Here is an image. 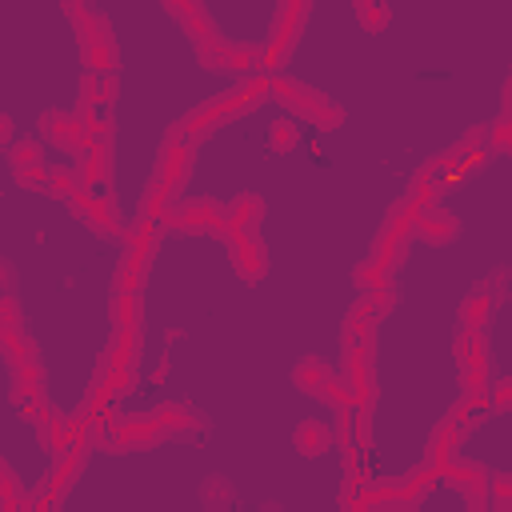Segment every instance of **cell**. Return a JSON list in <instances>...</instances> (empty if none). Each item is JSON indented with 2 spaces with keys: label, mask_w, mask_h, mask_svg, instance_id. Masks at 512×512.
<instances>
[{
  "label": "cell",
  "mask_w": 512,
  "mask_h": 512,
  "mask_svg": "<svg viewBox=\"0 0 512 512\" xmlns=\"http://www.w3.org/2000/svg\"><path fill=\"white\" fill-rule=\"evenodd\" d=\"M148 416L156 420L160 440H192V436L208 432V416L196 404H188V400H168V404L152 408Z\"/></svg>",
  "instance_id": "e0dca14e"
},
{
  "label": "cell",
  "mask_w": 512,
  "mask_h": 512,
  "mask_svg": "<svg viewBox=\"0 0 512 512\" xmlns=\"http://www.w3.org/2000/svg\"><path fill=\"white\" fill-rule=\"evenodd\" d=\"M484 396H488V408H492V412L512 408V376H496V380H488Z\"/></svg>",
  "instance_id": "f35d334b"
},
{
  "label": "cell",
  "mask_w": 512,
  "mask_h": 512,
  "mask_svg": "<svg viewBox=\"0 0 512 512\" xmlns=\"http://www.w3.org/2000/svg\"><path fill=\"white\" fill-rule=\"evenodd\" d=\"M460 444H464V432L444 416L436 428H432V440H428V472L432 476H444V468L452 460H460Z\"/></svg>",
  "instance_id": "4316f807"
},
{
  "label": "cell",
  "mask_w": 512,
  "mask_h": 512,
  "mask_svg": "<svg viewBox=\"0 0 512 512\" xmlns=\"http://www.w3.org/2000/svg\"><path fill=\"white\" fill-rule=\"evenodd\" d=\"M488 512H492V508H488Z\"/></svg>",
  "instance_id": "b9f144b4"
},
{
  "label": "cell",
  "mask_w": 512,
  "mask_h": 512,
  "mask_svg": "<svg viewBox=\"0 0 512 512\" xmlns=\"http://www.w3.org/2000/svg\"><path fill=\"white\" fill-rule=\"evenodd\" d=\"M12 140H16V128H12V116H8V112H0V148H12Z\"/></svg>",
  "instance_id": "60d3db41"
},
{
  "label": "cell",
  "mask_w": 512,
  "mask_h": 512,
  "mask_svg": "<svg viewBox=\"0 0 512 512\" xmlns=\"http://www.w3.org/2000/svg\"><path fill=\"white\" fill-rule=\"evenodd\" d=\"M24 308H20V292H0V336L24 328Z\"/></svg>",
  "instance_id": "74e56055"
},
{
  "label": "cell",
  "mask_w": 512,
  "mask_h": 512,
  "mask_svg": "<svg viewBox=\"0 0 512 512\" xmlns=\"http://www.w3.org/2000/svg\"><path fill=\"white\" fill-rule=\"evenodd\" d=\"M292 384H296L304 396H312V400H320V404H328V408H336V412L352 404L344 380H340L336 368H332L328 360H320V356H300V360L292 364Z\"/></svg>",
  "instance_id": "9c48e42d"
},
{
  "label": "cell",
  "mask_w": 512,
  "mask_h": 512,
  "mask_svg": "<svg viewBox=\"0 0 512 512\" xmlns=\"http://www.w3.org/2000/svg\"><path fill=\"white\" fill-rule=\"evenodd\" d=\"M40 136L52 144V148H60L64 156H84V148H88V128L80 124V116L76 112H68V108H44L40 112Z\"/></svg>",
  "instance_id": "2e32d148"
},
{
  "label": "cell",
  "mask_w": 512,
  "mask_h": 512,
  "mask_svg": "<svg viewBox=\"0 0 512 512\" xmlns=\"http://www.w3.org/2000/svg\"><path fill=\"white\" fill-rule=\"evenodd\" d=\"M8 164H12V172H20V168H32V164H48V160H44L40 144H36L32 136H24V140H12V148H8Z\"/></svg>",
  "instance_id": "836d02e7"
},
{
  "label": "cell",
  "mask_w": 512,
  "mask_h": 512,
  "mask_svg": "<svg viewBox=\"0 0 512 512\" xmlns=\"http://www.w3.org/2000/svg\"><path fill=\"white\" fill-rule=\"evenodd\" d=\"M0 360L8 368V396L16 404V412L28 420V424H40L44 412L52 408L44 400V360H40V344L16 328V332H4L0 336Z\"/></svg>",
  "instance_id": "6da1fadb"
},
{
  "label": "cell",
  "mask_w": 512,
  "mask_h": 512,
  "mask_svg": "<svg viewBox=\"0 0 512 512\" xmlns=\"http://www.w3.org/2000/svg\"><path fill=\"white\" fill-rule=\"evenodd\" d=\"M344 388L352 408L372 412L376 404V348H344Z\"/></svg>",
  "instance_id": "5bb4252c"
},
{
  "label": "cell",
  "mask_w": 512,
  "mask_h": 512,
  "mask_svg": "<svg viewBox=\"0 0 512 512\" xmlns=\"http://www.w3.org/2000/svg\"><path fill=\"white\" fill-rule=\"evenodd\" d=\"M308 20H312V4H304V0H288V4L276 8L272 36L260 48V68H268V76L288 60V52L296 48V40H300V32H304Z\"/></svg>",
  "instance_id": "52a82bcc"
},
{
  "label": "cell",
  "mask_w": 512,
  "mask_h": 512,
  "mask_svg": "<svg viewBox=\"0 0 512 512\" xmlns=\"http://www.w3.org/2000/svg\"><path fill=\"white\" fill-rule=\"evenodd\" d=\"M0 292H16V268L8 260H0Z\"/></svg>",
  "instance_id": "ab89813d"
},
{
  "label": "cell",
  "mask_w": 512,
  "mask_h": 512,
  "mask_svg": "<svg viewBox=\"0 0 512 512\" xmlns=\"http://www.w3.org/2000/svg\"><path fill=\"white\" fill-rule=\"evenodd\" d=\"M164 12H168V16H172L180 28H184V36L192 40V48L208 44L212 36H220V32H216L212 12H208L204 4H196V0H192V4H176V0H172V4H164Z\"/></svg>",
  "instance_id": "d4e9b609"
},
{
  "label": "cell",
  "mask_w": 512,
  "mask_h": 512,
  "mask_svg": "<svg viewBox=\"0 0 512 512\" xmlns=\"http://www.w3.org/2000/svg\"><path fill=\"white\" fill-rule=\"evenodd\" d=\"M264 100H268V72H256V76L240 80L232 92H220V96H212L208 104H200V108H196L188 120H180L176 128H180L188 140H196V136H208L212 128H220L224 120H236V116L260 108Z\"/></svg>",
  "instance_id": "7a4b0ae2"
},
{
  "label": "cell",
  "mask_w": 512,
  "mask_h": 512,
  "mask_svg": "<svg viewBox=\"0 0 512 512\" xmlns=\"http://www.w3.org/2000/svg\"><path fill=\"white\" fill-rule=\"evenodd\" d=\"M508 268H492L476 288H468V296L460 300V328L468 332H484V324L500 312V304L508 300Z\"/></svg>",
  "instance_id": "ba28073f"
},
{
  "label": "cell",
  "mask_w": 512,
  "mask_h": 512,
  "mask_svg": "<svg viewBox=\"0 0 512 512\" xmlns=\"http://www.w3.org/2000/svg\"><path fill=\"white\" fill-rule=\"evenodd\" d=\"M88 440H72L64 452H60V460H56V468L44 476V484H40V492H36V500H32V512H48L72 484H76V476L84 472V464H88Z\"/></svg>",
  "instance_id": "8fae6325"
},
{
  "label": "cell",
  "mask_w": 512,
  "mask_h": 512,
  "mask_svg": "<svg viewBox=\"0 0 512 512\" xmlns=\"http://www.w3.org/2000/svg\"><path fill=\"white\" fill-rule=\"evenodd\" d=\"M160 440V428L148 412L140 416H112L108 420V432H104V444L112 452H128V448H152Z\"/></svg>",
  "instance_id": "d6986e66"
},
{
  "label": "cell",
  "mask_w": 512,
  "mask_h": 512,
  "mask_svg": "<svg viewBox=\"0 0 512 512\" xmlns=\"http://www.w3.org/2000/svg\"><path fill=\"white\" fill-rule=\"evenodd\" d=\"M224 240L232 248V264L244 280H260L268 272V252L260 244V232H228Z\"/></svg>",
  "instance_id": "7402d4cb"
},
{
  "label": "cell",
  "mask_w": 512,
  "mask_h": 512,
  "mask_svg": "<svg viewBox=\"0 0 512 512\" xmlns=\"http://www.w3.org/2000/svg\"><path fill=\"white\" fill-rule=\"evenodd\" d=\"M488 416H492V408H488V396H484V392H464V396H460V404L448 412V420H452L464 436H468V432H476Z\"/></svg>",
  "instance_id": "f546056e"
},
{
  "label": "cell",
  "mask_w": 512,
  "mask_h": 512,
  "mask_svg": "<svg viewBox=\"0 0 512 512\" xmlns=\"http://www.w3.org/2000/svg\"><path fill=\"white\" fill-rule=\"evenodd\" d=\"M352 12L364 24V32H384V24L392 20V8L388 4H376V0H356Z\"/></svg>",
  "instance_id": "d6a6232c"
},
{
  "label": "cell",
  "mask_w": 512,
  "mask_h": 512,
  "mask_svg": "<svg viewBox=\"0 0 512 512\" xmlns=\"http://www.w3.org/2000/svg\"><path fill=\"white\" fill-rule=\"evenodd\" d=\"M268 96L280 100L296 120H304V124H312V128H324V132H328V128H340V124H344V104H336L332 96H324V92L300 84L296 76L272 72V76H268Z\"/></svg>",
  "instance_id": "277c9868"
},
{
  "label": "cell",
  "mask_w": 512,
  "mask_h": 512,
  "mask_svg": "<svg viewBox=\"0 0 512 512\" xmlns=\"http://www.w3.org/2000/svg\"><path fill=\"white\" fill-rule=\"evenodd\" d=\"M376 332H380V316H376V308L360 296V300L348 308V316H344L340 340H344V348H376Z\"/></svg>",
  "instance_id": "603a6c76"
},
{
  "label": "cell",
  "mask_w": 512,
  "mask_h": 512,
  "mask_svg": "<svg viewBox=\"0 0 512 512\" xmlns=\"http://www.w3.org/2000/svg\"><path fill=\"white\" fill-rule=\"evenodd\" d=\"M444 480L464 496V508L468 512H488V468L480 460H452L444 468Z\"/></svg>",
  "instance_id": "ac0fdd59"
},
{
  "label": "cell",
  "mask_w": 512,
  "mask_h": 512,
  "mask_svg": "<svg viewBox=\"0 0 512 512\" xmlns=\"http://www.w3.org/2000/svg\"><path fill=\"white\" fill-rule=\"evenodd\" d=\"M44 192L52 196V200H72L76 192H80V176H76V168H64V164H48V184H44Z\"/></svg>",
  "instance_id": "1f68e13d"
},
{
  "label": "cell",
  "mask_w": 512,
  "mask_h": 512,
  "mask_svg": "<svg viewBox=\"0 0 512 512\" xmlns=\"http://www.w3.org/2000/svg\"><path fill=\"white\" fill-rule=\"evenodd\" d=\"M228 212V232H260V220H264V200L256 192H240L232 204H224ZM224 232V236H228Z\"/></svg>",
  "instance_id": "83f0119b"
},
{
  "label": "cell",
  "mask_w": 512,
  "mask_h": 512,
  "mask_svg": "<svg viewBox=\"0 0 512 512\" xmlns=\"http://www.w3.org/2000/svg\"><path fill=\"white\" fill-rule=\"evenodd\" d=\"M120 96L116 72H84L76 88V116L88 128V140H112V108Z\"/></svg>",
  "instance_id": "5b68a950"
},
{
  "label": "cell",
  "mask_w": 512,
  "mask_h": 512,
  "mask_svg": "<svg viewBox=\"0 0 512 512\" xmlns=\"http://www.w3.org/2000/svg\"><path fill=\"white\" fill-rule=\"evenodd\" d=\"M200 504H204V512H232V504H236V488H232V480H224V476H208V480L200 484Z\"/></svg>",
  "instance_id": "4dcf8cb0"
},
{
  "label": "cell",
  "mask_w": 512,
  "mask_h": 512,
  "mask_svg": "<svg viewBox=\"0 0 512 512\" xmlns=\"http://www.w3.org/2000/svg\"><path fill=\"white\" fill-rule=\"evenodd\" d=\"M168 224H172L176 232H188V236H220V240H224V232H228V212H224L220 200L200 196V200H180V204L172 208Z\"/></svg>",
  "instance_id": "4fadbf2b"
},
{
  "label": "cell",
  "mask_w": 512,
  "mask_h": 512,
  "mask_svg": "<svg viewBox=\"0 0 512 512\" xmlns=\"http://www.w3.org/2000/svg\"><path fill=\"white\" fill-rule=\"evenodd\" d=\"M456 368L464 380V392H484L488 388V372H492V348L484 332H468L456 328Z\"/></svg>",
  "instance_id": "7c38bea8"
},
{
  "label": "cell",
  "mask_w": 512,
  "mask_h": 512,
  "mask_svg": "<svg viewBox=\"0 0 512 512\" xmlns=\"http://www.w3.org/2000/svg\"><path fill=\"white\" fill-rule=\"evenodd\" d=\"M196 56L208 72H256L260 68V48L256 44L224 40V36H212L208 44H200Z\"/></svg>",
  "instance_id": "9a60e30c"
},
{
  "label": "cell",
  "mask_w": 512,
  "mask_h": 512,
  "mask_svg": "<svg viewBox=\"0 0 512 512\" xmlns=\"http://www.w3.org/2000/svg\"><path fill=\"white\" fill-rule=\"evenodd\" d=\"M484 148H488V156H500V152L512 148V124H508V116H496L492 124H484Z\"/></svg>",
  "instance_id": "e575fe53"
},
{
  "label": "cell",
  "mask_w": 512,
  "mask_h": 512,
  "mask_svg": "<svg viewBox=\"0 0 512 512\" xmlns=\"http://www.w3.org/2000/svg\"><path fill=\"white\" fill-rule=\"evenodd\" d=\"M36 436H40V444L48 448V452H64L72 440H76V424H72V416H60V412H44V420L36 424Z\"/></svg>",
  "instance_id": "f1b7e54d"
},
{
  "label": "cell",
  "mask_w": 512,
  "mask_h": 512,
  "mask_svg": "<svg viewBox=\"0 0 512 512\" xmlns=\"http://www.w3.org/2000/svg\"><path fill=\"white\" fill-rule=\"evenodd\" d=\"M368 432H372V412H360V408H340V424H336V436H340V444H344V452H348V468L364 456V448H368Z\"/></svg>",
  "instance_id": "484cf974"
},
{
  "label": "cell",
  "mask_w": 512,
  "mask_h": 512,
  "mask_svg": "<svg viewBox=\"0 0 512 512\" xmlns=\"http://www.w3.org/2000/svg\"><path fill=\"white\" fill-rule=\"evenodd\" d=\"M292 444H296V452H300V456L320 460L324 452H332V448H336V428H332L324 416H304V420L292 428Z\"/></svg>",
  "instance_id": "cb8c5ba5"
},
{
  "label": "cell",
  "mask_w": 512,
  "mask_h": 512,
  "mask_svg": "<svg viewBox=\"0 0 512 512\" xmlns=\"http://www.w3.org/2000/svg\"><path fill=\"white\" fill-rule=\"evenodd\" d=\"M76 176H80V188L108 192V184H112V140H88V148L76 164Z\"/></svg>",
  "instance_id": "ffe728a7"
},
{
  "label": "cell",
  "mask_w": 512,
  "mask_h": 512,
  "mask_svg": "<svg viewBox=\"0 0 512 512\" xmlns=\"http://www.w3.org/2000/svg\"><path fill=\"white\" fill-rule=\"evenodd\" d=\"M460 236V220L448 212V208H436V204H428L420 216H416V224H412V240H420V244H428V248H444V244H452Z\"/></svg>",
  "instance_id": "44dd1931"
},
{
  "label": "cell",
  "mask_w": 512,
  "mask_h": 512,
  "mask_svg": "<svg viewBox=\"0 0 512 512\" xmlns=\"http://www.w3.org/2000/svg\"><path fill=\"white\" fill-rule=\"evenodd\" d=\"M68 208H72V216H76L88 232H96V236H104V240L124 236V216H120V204H116L112 192H88V188H80V192L68 200Z\"/></svg>",
  "instance_id": "30bf717a"
},
{
  "label": "cell",
  "mask_w": 512,
  "mask_h": 512,
  "mask_svg": "<svg viewBox=\"0 0 512 512\" xmlns=\"http://www.w3.org/2000/svg\"><path fill=\"white\" fill-rule=\"evenodd\" d=\"M20 500H24L20 480H16L12 468L0 460V512H20Z\"/></svg>",
  "instance_id": "8d00e7d4"
},
{
  "label": "cell",
  "mask_w": 512,
  "mask_h": 512,
  "mask_svg": "<svg viewBox=\"0 0 512 512\" xmlns=\"http://www.w3.org/2000/svg\"><path fill=\"white\" fill-rule=\"evenodd\" d=\"M60 12L72 20L76 28V40H80V52H84V64L88 72H116L120 64V48H116V36H112V24L104 12L80 4V0H64Z\"/></svg>",
  "instance_id": "3957f363"
},
{
  "label": "cell",
  "mask_w": 512,
  "mask_h": 512,
  "mask_svg": "<svg viewBox=\"0 0 512 512\" xmlns=\"http://www.w3.org/2000/svg\"><path fill=\"white\" fill-rule=\"evenodd\" d=\"M192 168H196V140H188L180 128H168L160 152H156V176L152 184H160L168 196H180L192 180Z\"/></svg>",
  "instance_id": "8992f818"
},
{
  "label": "cell",
  "mask_w": 512,
  "mask_h": 512,
  "mask_svg": "<svg viewBox=\"0 0 512 512\" xmlns=\"http://www.w3.org/2000/svg\"><path fill=\"white\" fill-rule=\"evenodd\" d=\"M296 144H300L296 120H276V124L268 128V152H292Z\"/></svg>",
  "instance_id": "d590c367"
}]
</instances>
